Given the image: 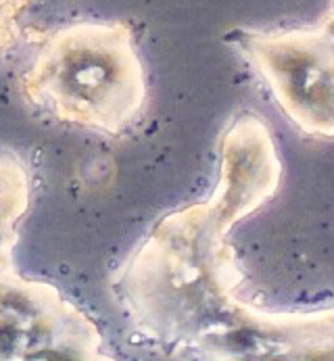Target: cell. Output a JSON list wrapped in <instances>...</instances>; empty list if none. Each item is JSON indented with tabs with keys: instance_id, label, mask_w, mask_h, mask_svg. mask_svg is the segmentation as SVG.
<instances>
[{
	"instance_id": "obj_1",
	"label": "cell",
	"mask_w": 334,
	"mask_h": 361,
	"mask_svg": "<svg viewBox=\"0 0 334 361\" xmlns=\"http://www.w3.org/2000/svg\"><path fill=\"white\" fill-rule=\"evenodd\" d=\"M23 92L61 121L117 132L140 101L130 34L117 23H75L53 34Z\"/></svg>"
},
{
	"instance_id": "obj_2",
	"label": "cell",
	"mask_w": 334,
	"mask_h": 361,
	"mask_svg": "<svg viewBox=\"0 0 334 361\" xmlns=\"http://www.w3.org/2000/svg\"><path fill=\"white\" fill-rule=\"evenodd\" d=\"M97 360L101 336L92 324L53 288L0 271V360L30 357Z\"/></svg>"
},
{
	"instance_id": "obj_3",
	"label": "cell",
	"mask_w": 334,
	"mask_h": 361,
	"mask_svg": "<svg viewBox=\"0 0 334 361\" xmlns=\"http://www.w3.org/2000/svg\"><path fill=\"white\" fill-rule=\"evenodd\" d=\"M27 205V178L13 155H0V271L11 267L15 221Z\"/></svg>"
},
{
	"instance_id": "obj_4",
	"label": "cell",
	"mask_w": 334,
	"mask_h": 361,
	"mask_svg": "<svg viewBox=\"0 0 334 361\" xmlns=\"http://www.w3.org/2000/svg\"><path fill=\"white\" fill-rule=\"evenodd\" d=\"M32 0H0V59L19 40V21Z\"/></svg>"
}]
</instances>
